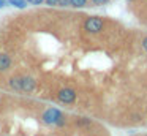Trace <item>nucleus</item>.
I'll use <instances>...</instances> for the list:
<instances>
[{
  "label": "nucleus",
  "instance_id": "1",
  "mask_svg": "<svg viewBox=\"0 0 147 136\" xmlns=\"http://www.w3.org/2000/svg\"><path fill=\"white\" fill-rule=\"evenodd\" d=\"M41 120L46 125H63V114L57 108H49L43 112Z\"/></svg>",
  "mask_w": 147,
  "mask_h": 136
},
{
  "label": "nucleus",
  "instance_id": "2",
  "mask_svg": "<svg viewBox=\"0 0 147 136\" xmlns=\"http://www.w3.org/2000/svg\"><path fill=\"white\" fill-rule=\"evenodd\" d=\"M103 25H105V22H103L101 18H98V16H90L84 22V30L89 32V33H98V32L103 30Z\"/></svg>",
  "mask_w": 147,
  "mask_h": 136
},
{
  "label": "nucleus",
  "instance_id": "3",
  "mask_svg": "<svg viewBox=\"0 0 147 136\" xmlns=\"http://www.w3.org/2000/svg\"><path fill=\"white\" fill-rule=\"evenodd\" d=\"M57 98H59V101H62L65 104H71L76 100V92L73 89H62L57 93Z\"/></svg>",
  "mask_w": 147,
  "mask_h": 136
},
{
  "label": "nucleus",
  "instance_id": "4",
  "mask_svg": "<svg viewBox=\"0 0 147 136\" xmlns=\"http://www.w3.org/2000/svg\"><path fill=\"white\" fill-rule=\"evenodd\" d=\"M35 85H36V82H35V79L33 78H30V76H24V78H21V90L22 92H33L35 90Z\"/></svg>",
  "mask_w": 147,
  "mask_h": 136
},
{
  "label": "nucleus",
  "instance_id": "5",
  "mask_svg": "<svg viewBox=\"0 0 147 136\" xmlns=\"http://www.w3.org/2000/svg\"><path fill=\"white\" fill-rule=\"evenodd\" d=\"M11 66V59L8 54H0V71H7Z\"/></svg>",
  "mask_w": 147,
  "mask_h": 136
},
{
  "label": "nucleus",
  "instance_id": "6",
  "mask_svg": "<svg viewBox=\"0 0 147 136\" xmlns=\"http://www.w3.org/2000/svg\"><path fill=\"white\" fill-rule=\"evenodd\" d=\"M10 87L14 89L18 92H22L21 90V78H11L10 79Z\"/></svg>",
  "mask_w": 147,
  "mask_h": 136
},
{
  "label": "nucleus",
  "instance_id": "7",
  "mask_svg": "<svg viewBox=\"0 0 147 136\" xmlns=\"http://www.w3.org/2000/svg\"><path fill=\"white\" fill-rule=\"evenodd\" d=\"M8 3L16 8H26L27 6V0H8Z\"/></svg>",
  "mask_w": 147,
  "mask_h": 136
},
{
  "label": "nucleus",
  "instance_id": "8",
  "mask_svg": "<svg viewBox=\"0 0 147 136\" xmlns=\"http://www.w3.org/2000/svg\"><path fill=\"white\" fill-rule=\"evenodd\" d=\"M87 5V0H71V6L74 8H82Z\"/></svg>",
  "mask_w": 147,
  "mask_h": 136
},
{
  "label": "nucleus",
  "instance_id": "9",
  "mask_svg": "<svg viewBox=\"0 0 147 136\" xmlns=\"http://www.w3.org/2000/svg\"><path fill=\"white\" fill-rule=\"evenodd\" d=\"M59 6H71V0H59Z\"/></svg>",
  "mask_w": 147,
  "mask_h": 136
},
{
  "label": "nucleus",
  "instance_id": "10",
  "mask_svg": "<svg viewBox=\"0 0 147 136\" xmlns=\"http://www.w3.org/2000/svg\"><path fill=\"white\" fill-rule=\"evenodd\" d=\"M45 3L49 6H59V0H45Z\"/></svg>",
  "mask_w": 147,
  "mask_h": 136
},
{
  "label": "nucleus",
  "instance_id": "11",
  "mask_svg": "<svg viewBox=\"0 0 147 136\" xmlns=\"http://www.w3.org/2000/svg\"><path fill=\"white\" fill-rule=\"evenodd\" d=\"M43 2L45 0H27V3H30V5H41Z\"/></svg>",
  "mask_w": 147,
  "mask_h": 136
},
{
  "label": "nucleus",
  "instance_id": "12",
  "mask_svg": "<svg viewBox=\"0 0 147 136\" xmlns=\"http://www.w3.org/2000/svg\"><path fill=\"white\" fill-rule=\"evenodd\" d=\"M78 123H79V125H89L90 120L89 119H79V120H78Z\"/></svg>",
  "mask_w": 147,
  "mask_h": 136
},
{
  "label": "nucleus",
  "instance_id": "13",
  "mask_svg": "<svg viewBox=\"0 0 147 136\" xmlns=\"http://www.w3.org/2000/svg\"><path fill=\"white\" fill-rule=\"evenodd\" d=\"M93 3H95V5H105V3H108L109 0H92Z\"/></svg>",
  "mask_w": 147,
  "mask_h": 136
},
{
  "label": "nucleus",
  "instance_id": "14",
  "mask_svg": "<svg viewBox=\"0 0 147 136\" xmlns=\"http://www.w3.org/2000/svg\"><path fill=\"white\" fill-rule=\"evenodd\" d=\"M142 47H144V51H147V37L142 40Z\"/></svg>",
  "mask_w": 147,
  "mask_h": 136
},
{
  "label": "nucleus",
  "instance_id": "15",
  "mask_svg": "<svg viewBox=\"0 0 147 136\" xmlns=\"http://www.w3.org/2000/svg\"><path fill=\"white\" fill-rule=\"evenodd\" d=\"M7 3H8V0H0V8H3Z\"/></svg>",
  "mask_w": 147,
  "mask_h": 136
},
{
  "label": "nucleus",
  "instance_id": "16",
  "mask_svg": "<svg viewBox=\"0 0 147 136\" xmlns=\"http://www.w3.org/2000/svg\"><path fill=\"white\" fill-rule=\"evenodd\" d=\"M128 2H131V0H128Z\"/></svg>",
  "mask_w": 147,
  "mask_h": 136
}]
</instances>
